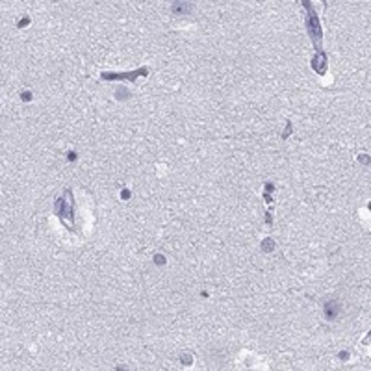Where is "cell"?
I'll return each mask as SVG.
<instances>
[{"mask_svg":"<svg viewBox=\"0 0 371 371\" xmlns=\"http://www.w3.org/2000/svg\"><path fill=\"white\" fill-rule=\"evenodd\" d=\"M154 260H158V264H164V256H156Z\"/></svg>","mask_w":371,"mask_h":371,"instance_id":"cell-4","label":"cell"},{"mask_svg":"<svg viewBox=\"0 0 371 371\" xmlns=\"http://www.w3.org/2000/svg\"><path fill=\"white\" fill-rule=\"evenodd\" d=\"M306 13H308V19H306L308 34L312 35V39H314V43H316L317 50L321 52V28H319V23H317L316 11L310 8V4H308V2H306Z\"/></svg>","mask_w":371,"mask_h":371,"instance_id":"cell-1","label":"cell"},{"mask_svg":"<svg viewBox=\"0 0 371 371\" xmlns=\"http://www.w3.org/2000/svg\"><path fill=\"white\" fill-rule=\"evenodd\" d=\"M336 316H338V303L336 301H329L325 304V317L327 319H334Z\"/></svg>","mask_w":371,"mask_h":371,"instance_id":"cell-3","label":"cell"},{"mask_svg":"<svg viewBox=\"0 0 371 371\" xmlns=\"http://www.w3.org/2000/svg\"><path fill=\"white\" fill-rule=\"evenodd\" d=\"M67 193V201L65 199H60L58 202H56V213L62 217V221L65 223V225H69V229H72V195L71 191H65Z\"/></svg>","mask_w":371,"mask_h":371,"instance_id":"cell-2","label":"cell"}]
</instances>
